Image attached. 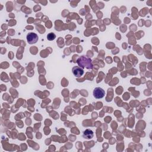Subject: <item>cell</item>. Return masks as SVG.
<instances>
[{"label": "cell", "mask_w": 152, "mask_h": 152, "mask_svg": "<svg viewBox=\"0 0 152 152\" xmlns=\"http://www.w3.org/2000/svg\"><path fill=\"white\" fill-rule=\"evenodd\" d=\"M77 63L78 64V66L83 69L86 68L88 69H91L93 68L91 59L90 58L86 57V56H80L77 59Z\"/></svg>", "instance_id": "1"}, {"label": "cell", "mask_w": 152, "mask_h": 152, "mask_svg": "<svg viewBox=\"0 0 152 152\" xmlns=\"http://www.w3.org/2000/svg\"><path fill=\"white\" fill-rule=\"evenodd\" d=\"M93 97L97 99H102L105 96L104 90L101 87H96L93 91Z\"/></svg>", "instance_id": "2"}, {"label": "cell", "mask_w": 152, "mask_h": 152, "mask_svg": "<svg viewBox=\"0 0 152 152\" xmlns=\"http://www.w3.org/2000/svg\"><path fill=\"white\" fill-rule=\"evenodd\" d=\"M93 136H94V132L90 129H86L83 132V137L86 139L90 140L93 137Z\"/></svg>", "instance_id": "5"}, {"label": "cell", "mask_w": 152, "mask_h": 152, "mask_svg": "<svg viewBox=\"0 0 152 152\" xmlns=\"http://www.w3.org/2000/svg\"><path fill=\"white\" fill-rule=\"evenodd\" d=\"M26 38H27V42L30 45H33L37 43V42L39 40V37L37 35V34L32 32L27 34Z\"/></svg>", "instance_id": "3"}, {"label": "cell", "mask_w": 152, "mask_h": 152, "mask_svg": "<svg viewBox=\"0 0 152 152\" xmlns=\"http://www.w3.org/2000/svg\"><path fill=\"white\" fill-rule=\"evenodd\" d=\"M72 72L75 77H81L83 75L84 71V69L79 66H75L72 68Z\"/></svg>", "instance_id": "4"}, {"label": "cell", "mask_w": 152, "mask_h": 152, "mask_svg": "<svg viewBox=\"0 0 152 152\" xmlns=\"http://www.w3.org/2000/svg\"><path fill=\"white\" fill-rule=\"evenodd\" d=\"M56 38V35L54 33H49L47 35V39L49 41L53 40Z\"/></svg>", "instance_id": "6"}]
</instances>
